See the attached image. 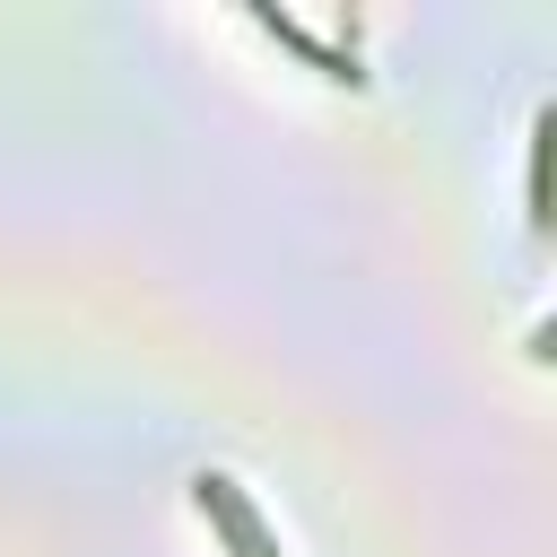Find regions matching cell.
Here are the masks:
<instances>
[{
	"label": "cell",
	"mask_w": 557,
	"mask_h": 557,
	"mask_svg": "<svg viewBox=\"0 0 557 557\" xmlns=\"http://www.w3.org/2000/svg\"><path fill=\"white\" fill-rule=\"evenodd\" d=\"M548 226V113L531 122V235Z\"/></svg>",
	"instance_id": "7a4b0ae2"
},
{
	"label": "cell",
	"mask_w": 557,
	"mask_h": 557,
	"mask_svg": "<svg viewBox=\"0 0 557 557\" xmlns=\"http://www.w3.org/2000/svg\"><path fill=\"white\" fill-rule=\"evenodd\" d=\"M252 26H261V35H278L296 61H313L322 78H339V87H366V61H357L348 44H322V35H313V26H296L287 9H252Z\"/></svg>",
	"instance_id": "6da1fadb"
}]
</instances>
